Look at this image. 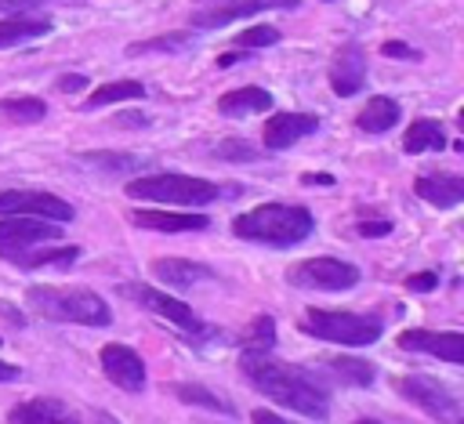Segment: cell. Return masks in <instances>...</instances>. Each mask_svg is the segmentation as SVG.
I'll return each instance as SVG.
<instances>
[{"mask_svg":"<svg viewBox=\"0 0 464 424\" xmlns=\"http://www.w3.org/2000/svg\"><path fill=\"white\" fill-rule=\"evenodd\" d=\"M239 370H243V377H246L261 395H268L272 402L290 406V410H297L301 417L326 420V413H330V388H326L319 377H312L308 370L290 366V362H279V359H272L268 352H243Z\"/></svg>","mask_w":464,"mask_h":424,"instance_id":"cell-1","label":"cell"},{"mask_svg":"<svg viewBox=\"0 0 464 424\" xmlns=\"http://www.w3.org/2000/svg\"><path fill=\"white\" fill-rule=\"evenodd\" d=\"M312 214L297 203H265L239 217H232V232L265 246H297L312 236Z\"/></svg>","mask_w":464,"mask_h":424,"instance_id":"cell-2","label":"cell"},{"mask_svg":"<svg viewBox=\"0 0 464 424\" xmlns=\"http://www.w3.org/2000/svg\"><path fill=\"white\" fill-rule=\"evenodd\" d=\"M29 308L51 323H76V326H109L112 312L94 290L80 286H29Z\"/></svg>","mask_w":464,"mask_h":424,"instance_id":"cell-3","label":"cell"},{"mask_svg":"<svg viewBox=\"0 0 464 424\" xmlns=\"http://www.w3.org/2000/svg\"><path fill=\"white\" fill-rule=\"evenodd\" d=\"M218 185L207 178H192V174H145L127 181V196L130 199H149L160 207H207L218 199Z\"/></svg>","mask_w":464,"mask_h":424,"instance_id":"cell-4","label":"cell"},{"mask_svg":"<svg viewBox=\"0 0 464 424\" xmlns=\"http://www.w3.org/2000/svg\"><path fill=\"white\" fill-rule=\"evenodd\" d=\"M301 330L319 337V341H334V344H348V348H362L373 344L384 330V323L377 315H362V312H334V308H304L301 315Z\"/></svg>","mask_w":464,"mask_h":424,"instance_id":"cell-5","label":"cell"},{"mask_svg":"<svg viewBox=\"0 0 464 424\" xmlns=\"http://www.w3.org/2000/svg\"><path fill=\"white\" fill-rule=\"evenodd\" d=\"M120 294L123 297H130L134 304H141V308H149L152 315H160L163 323H174L178 330H185V333H192V337H203V333H210V326L185 304V301H178L174 294H163V290H156V286H141V283H123L120 286Z\"/></svg>","mask_w":464,"mask_h":424,"instance_id":"cell-6","label":"cell"},{"mask_svg":"<svg viewBox=\"0 0 464 424\" xmlns=\"http://www.w3.org/2000/svg\"><path fill=\"white\" fill-rule=\"evenodd\" d=\"M392 384H395V391H399L406 402L420 406L428 417H435V420H442V424H460V420H464L460 402H457L439 381H431V377H424V373H406V377H395Z\"/></svg>","mask_w":464,"mask_h":424,"instance_id":"cell-7","label":"cell"},{"mask_svg":"<svg viewBox=\"0 0 464 424\" xmlns=\"http://www.w3.org/2000/svg\"><path fill=\"white\" fill-rule=\"evenodd\" d=\"M290 286H301V290H348L359 283V268L352 261H341V257H308L301 265H294L286 272Z\"/></svg>","mask_w":464,"mask_h":424,"instance_id":"cell-8","label":"cell"},{"mask_svg":"<svg viewBox=\"0 0 464 424\" xmlns=\"http://www.w3.org/2000/svg\"><path fill=\"white\" fill-rule=\"evenodd\" d=\"M62 228L58 221H44V217H22V214H7L0 217V257L4 261H18L25 250L58 239Z\"/></svg>","mask_w":464,"mask_h":424,"instance_id":"cell-9","label":"cell"},{"mask_svg":"<svg viewBox=\"0 0 464 424\" xmlns=\"http://www.w3.org/2000/svg\"><path fill=\"white\" fill-rule=\"evenodd\" d=\"M22 214V217H44V221H72V207L62 196L51 192H33V188H4L0 192V217Z\"/></svg>","mask_w":464,"mask_h":424,"instance_id":"cell-10","label":"cell"},{"mask_svg":"<svg viewBox=\"0 0 464 424\" xmlns=\"http://www.w3.org/2000/svg\"><path fill=\"white\" fill-rule=\"evenodd\" d=\"M286 7H297V0H221L214 7H203L188 18V25L196 29H221V25H232L236 18H250L257 11H286Z\"/></svg>","mask_w":464,"mask_h":424,"instance_id":"cell-11","label":"cell"},{"mask_svg":"<svg viewBox=\"0 0 464 424\" xmlns=\"http://www.w3.org/2000/svg\"><path fill=\"white\" fill-rule=\"evenodd\" d=\"M102 373L123 391H141L145 377H149L145 373V359L127 344H105L102 348Z\"/></svg>","mask_w":464,"mask_h":424,"instance_id":"cell-12","label":"cell"},{"mask_svg":"<svg viewBox=\"0 0 464 424\" xmlns=\"http://www.w3.org/2000/svg\"><path fill=\"white\" fill-rule=\"evenodd\" d=\"M11 424H91V413H76L62 399H25L11 410Z\"/></svg>","mask_w":464,"mask_h":424,"instance_id":"cell-13","label":"cell"},{"mask_svg":"<svg viewBox=\"0 0 464 424\" xmlns=\"http://www.w3.org/2000/svg\"><path fill=\"white\" fill-rule=\"evenodd\" d=\"M130 221L138 228H149V232H203L210 228V217L207 214H196V210H152V207H141V210H130Z\"/></svg>","mask_w":464,"mask_h":424,"instance_id":"cell-14","label":"cell"},{"mask_svg":"<svg viewBox=\"0 0 464 424\" xmlns=\"http://www.w3.org/2000/svg\"><path fill=\"white\" fill-rule=\"evenodd\" d=\"M402 352H420L435 355L446 362H464V337L460 333H431V330H402L399 333Z\"/></svg>","mask_w":464,"mask_h":424,"instance_id":"cell-15","label":"cell"},{"mask_svg":"<svg viewBox=\"0 0 464 424\" xmlns=\"http://www.w3.org/2000/svg\"><path fill=\"white\" fill-rule=\"evenodd\" d=\"M362 83H366V54H362V47H359V43L337 47V54H334V62H330V87H334V94L348 98V94H355Z\"/></svg>","mask_w":464,"mask_h":424,"instance_id":"cell-16","label":"cell"},{"mask_svg":"<svg viewBox=\"0 0 464 424\" xmlns=\"http://www.w3.org/2000/svg\"><path fill=\"white\" fill-rule=\"evenodd\" d=\"M315 130H319V116L315 112H276V116H268L261 138H265L268 149H290L294 141H301V138H308Z\"/></svg>","mask_w":464,"mask_h":424,"instance_id":"cell-17","label":"cell"},{"mask_svg":"<svg viewBox=\"0 0 464 424\" xmlns=\"http://www.w3.org/2000/svg\"><path fill=\"white\" fill-rule=\"evenodd\" d=\"M413 192L424 203H431L439 210H450L464 199V178L460 174H424V178L413 181Z\"/></svg>","mask_w":464,"mask_h":424,"instance_id":"cell-18","label":"cell"},{"mask_svg":"<svg viewBox=\"0 0 464 424\" xmlns=\"http://www.w3.org/2000/svg\"><path fill=\"white\" fill-rule=\"evenodd\" d=\"M152 275L163 283V286H192L199 279H210V268L199 265V261H185V257H156L152 261Z\"/></svg>","mask_w":464,"mask_h":424,"instance_id":"cell-19","label":"cell"},{"mask_svg":"<svg viewBox=\"0 0 464 424\" xmlns=\"http://www.w3.org/2000/svg\"><path fill=\"white\" fill-rule=\"evenodd\" d=\"M272 109V94L265 87H239L218 98V112L225 116H250V112H268Z\"/></svg>","mask_w":464,"mask_h":424,"instance_id":"cell-20","label":"cell"},{"mask_svg":"<svg viewBox=\"0 0 464 424\" xmlns=\"http://www.w3.org/2000/svg\"><path fill=\"white\" fill-rule=\"evenodd\" d=\"M355 123H359V130H366V134H384V130H392V127L399 123V101L377 94V98H370V101L359 109Z\"/></svg>","mask_w":464,"mask_h":424,"instance_id":"cell-21","label":"cell"},{"mask_svg":"<svg viewBox=\"0 0 464 424\" xmlns=\"http://www.w3.org/2000/svg\"><path fill=\"white\" fill-rule=\"evenodd\" d=\"M402 149H406L410 156H417V152H439V149H446V130H442L435 120H413V123L406 127Z\"/></svg>","mask_w":464,"mask_h":424,"instance_id":"cell-22","label":"cell"},{"mask_svg":"<svg viewBox=\"0 0 464 424\" xmlns=\"http://www.w3.org/2000/svg\"><path fill=\"white\" fill-rule=\"evenodd\" d=\"M47 33H51V18H22V14L0 18V47H14V43H25Z\"/></svg>","mask_w":464,"mask_h":424,"instance_id":"cell-23","label":"cell"},{"mask_svg":"<svg viewBox=\"0 0 464 424\" xmlns=\"http://www.w3.org/2000/svg\"><path fill=\"white\" fill-rule=\"evenodd\" d=\"M196 43L192 33H163V36H152V40H138V43H127V54H178V51H188Z\"/></svg>","mask_w":464,"mask_h":424,"instance_id":"cell-24","label":"cell"},{"mask_svg":"<svg viewBox=\"0 0 464 424\" xmlns=\"http://www.w3.org/2000/svg\"><path fill=\"white\" fill-rule=\"evenodd\" d=\"M76 257H80V246H58V250H40V246H33V250H25V254L14 261V268H69Z\"/></svg>","mask_w":464,"mask_h":424,"instance_id":"cell-25","label":"cell"},{"mask_svg":"<svg viewBox=\"0 0 464 424\" xmlns=\"http://www.w3.org/2000/svg\"><path fill=\"white\" fill-rule=\"evenodd\" d=\"M170 391H174V399H181V402H188V406H203V410H210V413L236 417V406L225 402L221 395H214L210 388H199V384H174Z\"/></svg>","mask_w":464,"mask_h":424,"instance_id":"cell-26","label":"cell"},{"mask_svg":"<svg viewBox=\"0 0 464 424\" xmlns=\"http://www.w3.org/2000/svg\"><path fill=\"white\" fill-rule=\"evenodd\" d=\"M326 366H330L341 381H348V384H355V388H370V384H373V373H377L366 359H355V355H330Z\"/></svg>","mask_w":464,"mask_h":424,"instance_id":"cell-27","label":"cell"},{"mask_svg":"<svg viewBox=\"0 0 464 424\" xmlns=\"http://www.w3.org/2000/svg\"><path fill=\"white\" fill-rule=\"evenodd\" d=\"M145 94V83L138 80H116V83H102L98 91H91L87 98V109H102L109 101H130V98H141Z\"/></svg>","mask_w":464,"mask_h":424,"instance_id":"cell-28","label":"cell"},{"mask_svg":"<svg viewBox=\"0 0 464 424\" xmlns=\"http://www.w3.org/2000/svg\"><path fill=\"white\" fill-rule=\"evenodd\" d=\"M239 344H243V352H268L276 344V323H272V315H254L250 326L243 330Z\"/></svg>","mask_w":464,"mask_h":424,"instance_id":"cell-29","label":"cell"},{"mask_svg":"<svg viewBox=\"0 0 464 424\" xmlns=\"http://www.w3.org/2000/svg\"><path fill=\"white\" fill-rule=\"evenodd\" d=\"M0 112L14 123H40L47 116V105L40 98H4L0 101Z\"/></svg>","mask_w":464,"mask_h":424,"instance_id":"cell-30","label":"cell"},{"mask_svg":"<svg viewBox=\"0 0 464 424\" xmlns=\"http://www.w3.org/2000/svg\"><path fill=\"white\" fill-rule=\"evenodd\" d=\"M272 43H279V29L272 25H250L236 36V47H272Z\"/></svg>","mask_w":464,"mask_h":424,"instance_id":"cell-31","label":"cell"},{"mask_svg":"<svg viewBox=\"0 0 464 424\" xmlns=\"http://www.w3.org/2000/svg\"><path fill=\"white\" fill-rule=\"evenodd\" d=\"M80 159L91 163V167H109V170H116V167H141V159L123 156V152H80Z\"/></svg>","mask_w":464,"mask_h":424,"instance_id":"cell-32","label":"cell"},{"mask_svg":"<svg viewBox=\"0 0 464 424\" xmlns=\"http://www.w3.org/2000/svg\"><path fill=\"white\" fill-rule=\"evenodd\" d=\"M214 152H218L221 159H254V156H257V149L246 145L243 138H225V141H218Z\"/></svg>","mask_w":464,"mask_h":424,"instance_id":"cell-33","label":"cell"},{"mask_svg":"<svg viewBox=\"0 0 464 424\" xmlns=\"http://www.w3.org/2000/svg\"><path fill=\"white\" fill-rule=\"evenodd\" d=\"M435 286H439V275H435V272L406 275V290H413V294H428V290H435Z\"/></svg>","mask_w":464,"mask_h":424,"instance_id":"cell-34","label":"cell"},{"mask_svg":"<svg viewBox=\"0 0 464 424\" xmlns=\"http://www.w3.org/2000/svg\"><path fill=\"white\" fill-rule=\"evenodd\" d=\"M91 80L87 76H80V72H65V76H58V91H65V94H76V91H83Z\"/></svg>","mask_w":464,"mask_h":424,"instance_id":"cell-35","label":"cell"},{"mask_svg":"<svg viewBox=\"0 0 464 424\" xmlns=\"http://www.w3.org/2000/svg\"><path fill=\"white\" fill-rule=\"evenodd\" d=\"M381 54H388V58H420L410 43H399V40H388V43L381 47Z\"/></svg>","mask_w":464,"mask_h":424,"instance_id":"cell-36","label":"cell"},{"mask_svg":"<svg viewBox=\"0 0 464 424\" xmlns=\"http://www.w3.org/2000/svg\"><path fill=\"white\" fill-rule=\"evenodd\" d=\"M392 232V221H359V236L373 239V236H388Z\"/></svg>","mask_w":464,"mask_h":424,"instance_id":"cell-37","label":"cell"},{"mask_svg":"<svg viewBox=\"0 0 464 424\" xmlns=\"http://www.w3.org/2000/svg\"><path fill=\"white\" fill-rule=\"evenodd\" d=\"M250 420H254V424H294V420H286V417H279V413H272V410H254Z\"/></svg>","mask_w":464,"mask_h":424,"instance_id":"cell-38","label":"cell"},{"mask_svg":"<svg viewBox=\"0 0 464 424\" xmlns=\"http://www.w3.org/2000/svg\"><path fill=\"white\" fill-rule=\"evenodd\" d=\"M44 0H0V14L4 11H29V7H40Z\"/></svg>","mask_w":464,"mask_h":424,"instance_id":"cell-39","label":"cell"},{"mask_svg":"<svg viewBox=\"0 0 464 424\" xmlns=\"http://www.w3.org/2000/svg\"><path fill=\"white\" fill-rule=\"evenodd\" d=\"M22 377V370L14 366V362H0V384H11V381H18Z\"/></svg>","mask_w":464,"mask_h":424,"instance_id":"cell-40","label":"cell"},{"mask_svg":"<svg viewBox=\"0 0 464 424\" xmlns=\"http://www.w3.org/2000/svg\"><path fill=\"white\" fill-rule=\"evenodd\" d=\"M330 174H304V185H330Z\"/></svg>","mask_w":464,"mask_h":424,"instance_id":"cell-41","label":"cell"},{"mask_svg":"<svg viewBox=\"0 0 464 424\" xmlns=\"http://www.w3.org/2000/svg\"><path fill=\"white\" fill-rule=\"evenodd\" d=\"M239 58H243V54H239V51H225V54H221V58H218V65H221V69H225V65H232V62H239Z\"/></svg>","mask_w":464,"mask_h":424,"instance_id":"cell-42","label":"cell"},{"mask_svg":"<svg viewBox=\"0 0 464 424\" xmlns=\"http://www.w3.org/2000/svg\"><path fill=\"white\" fill-rule=\"evenodd\" d=\"M355 424H381V420H373V417H362V420H355Z\"/></svg>","mask_w":464,"mask_h":424,"instance_id":"cell-43","label":"cell"}]
</instances>
